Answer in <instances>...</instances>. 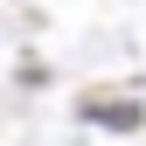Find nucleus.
Wrapping results in <instances>:
<instances>
[{
    "instance_id": "obj_1",
    "label": "nucleus",
    "mask_w": 146,
    "mask_h": 146,
    "mask_svg": "<svg viewBox=\"0 0 146 146\" xmlns=\"http://www.w3.org/2000/svg\"><path fill=\"white\" fill-rule=\"evenodd\" d=\"M90 118H98V125H111V132H132V125H139V104H98Z\"/></svg>"
}]
</instances>
